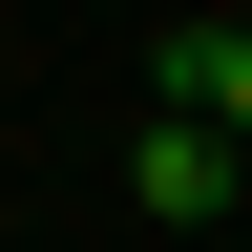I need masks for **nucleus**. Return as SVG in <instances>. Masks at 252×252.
Wrapping results in <instances>:
<instances>
[{
    "label": "nucleus",
    "mask_w": 252,
    "mask_h": 252,
    "mask_svg": "<svg viewBox=\"0 0 252 252\" xmlns=\"http://www.w3.org/2000/svg\"><path fill=\"white\" fill-rule=\"evenodd\" d=\"M126 189H147V210H168V231H210V210H231V126H147V168H126Z\"/></svg>",
    "instance_id": "f257e3e1"
},
{
    "label": "nucleus",
    "mask_w": 252,
    "mask_h": 252,
    "mask_svg": "<svg viewBox=\"0 0 252 252\" xmlns=\"http://www.w3.org/2000/svg\"><path fill=\"white\" fill-rule=\"evenodd\" d=\"M147 84H168L189 126H252V42H231V21H168V42H147Z\"/></svg>",
    "instance_id": "f03ea898"
}]
</instances>
